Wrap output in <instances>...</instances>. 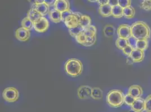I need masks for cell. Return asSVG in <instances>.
Instances as JSON below:
<instances>
[{
    "instance_id": "9a60e30c",
    "label": "cell",
    "mask_w": 151,
    "mask_h": 112,
    "mask_svg": "<svg viewBox=\"0 0 151 112\" xmlns=\"http://www.w3.org/2000/svg\"><path fill=\"white\" fill-rule=\"evenodd\" d=\"M132 110L137 112H143L145 111V99L140 98L135 100V102L131 106Z\"/></svg>"
},
{
    "instance_id": "9c48e42d",
    "label": "cell",
    "mask_w": 151,
    "mask_h": 112,
    "mask_svg": "<svg viewBox=\"0 0 151 112\" xmlns=\"http://www.w3.org/2000/svg\"><path fill=\"white\" fill-rule=\"evenodd\" d=\"M93 87L88 85H82L77 90V96L80 99H88L91 98Z\"/></svg>"
},
{
    "instance_id": "4fadbf2b",
    "label": "cell",
    "mask_w": 151,
    "mask_h": 112,
    "mask_svg": "<svg viewBox=\"0 0 151 112\" xmlns=\"http://www.w3.org/2000/svg\"><path fill=\"white\" fill-rule=\"evenodd\" d=\"M127 94L132 95L134 98L137 99L142 97L143 94V90L142 87H141L140 85H132L129 87Z\"/></svg>"
},
{
    "instance_id": "8fae6325",
    "label": "cell",
    "mask_w": 151,
    "mask_h": 112,
    "mask_svg": "<svg viewBox=\"0 0 151 112\" xmlns=\"http://www.w3.org/2000/svg\"><path fill=\"white\" fill-rule=\"evenodd\" d=\"M16 38L21 42H25L30 38V31L23 27L18 28L15 31Z\"/></svg>"
},
{
    "instance_id": "ffe728a7",
    "label": "cell",
    "mask_w": 151,
    "mask_h": 112,
    "mask_svg": "<svg viewBox=\"0 0 151 112\" xmlns=\"http://www.w3.org/2000/svg\"><path fill=\"white\" fill-rule=\"evenodd\" d=\"M82 33L88 38L96 37V28L94 25H91L88 28L84 29Z\"/></svg>"
},
{
    "instance_id": "5bb4252c",
    "label": "cell",
    "mask_w": 151,
    "mask_h": 112,
    "mask_svg": "<svg viewBox=\"0 0 151 112\" xmlns=\"http://www.w3.org/2000/svg\"><path fill=\"white\" fill-rule=\"evenodd\" d=\"M145 55V51L135 48L133 50L130 57L132 59L134 63H139L144 60Z\"/></svg>"
},
{
    "instance_id": "44dd1931",
    "label": "cell",
    "mask_w": 151,
    "mask_h": 112,
    "mask_svg": "<svg viewBox=\"0 0 151 112\" xmlns=\"http://www.w3.org/2000/svg\"><path fill=\"white\" fill-rule=\"evenodd\" d=\"M135 15V10L132 6L127 7L124 9V17L126 19H132Z\"/></svg>"
},
{
    "instance_id": "6da1fadb",
    "label": "cell",
    "mask_w": 151,
    "mask_h": 112,
    "mask_svg": "<svg viewBox=\"0 0 151 112\" xmlns=\"http://www.w3.org/2000/svg\"><path fill=\"white\" fill-rule=\"evenodd\" d=\"M132 37L137 40L150 39L151 38L150 27L143 21H138L131 25Z\"/></svg>"
},
{
    "instance_id": "d6986e66",
    "label": "cell",
    "mask_w": 151,
    "mask_h": 112,
    "mask_svg": "<svg viewBox=\"0 0 151 112\" xmlns=\"http://www.w3.org/2000/svg\"><path fill=\"white\" fill-rule=\"evenodd\" d=\"M83 29H85L91 25V19L87 15L82 14L80 18V24Z\"/></svg>"
},
{
    "instance_id": "52a82bcc",
    "label": "cell",
    "mask_w": 151,
    "mask_h": 112,
    "mask_svg": "<svg viewBox=\"0 0 151 112\" xmlns=\"http://www.w3.org/2000/svg\"><path fill=\"white\" fill-rule=\"evenodd\" d=\"M118 37L128 39L132 37L131 26L128 24H121L117 30Z\"/></svg>"
},
{
    "instance_id": "836d02e7",
    "label": "cell",
    "mask_w": 151,
    "mask_h": 112,
    "mask_svg": "<svg viewBox=\"0 0 151 112\" xmlns=\"http://www.w3.org/2000/svg\"><path fill=\"white\" fill-rule=\"evenodd\" d=\"M128 43H129V45H130L131 47H132L134 49L136 48V45H137V39H135V38L131 37L129 38L128 39Z\"/></svg>"
},
{
    "instance_id": "4dcf8cb0",
    "label": "cell",
    "mask_w": 151,
    "mask_h": 112,
    "mask_svg": "<svg viewBox=\"0 0 151 112\" xmlns=\"http://www.w3.org/2000/svg\"><path fill=\"white\" fill-rule=\"evenodd\" d=\"M145 111L151 112V94L148 95L145 99Z\"/></svg>"
},
{
    "instance_id": "5b68a950",
    "label": "cell",
    "mask_w": 151,
    "mask_h": 112,
    "mask_svg": "<svg viewBox=\"0 0 151 112\" xmlns=\"http://www.w3.org/2000/svg\"><path fill=\"white\" fill-rule=\"evenodd\" d=\"M82 14L80 13H74L69 15L64 21V24L68 29L77 26L80 24V18Z\"/></svg>"
},
{
    "instance_id": "4316f807",
    "label": "cell",
    "mask_w": 151,
    "mask_h": 112,
    "mask_svg": "<svg viewBox=\"0 0 151 112\" xmlns=\"http://www.w3.org/2000/svg\"><path fill=\"white\" fill-rule=\"evenodd\" d=\"M148 40L147 39H140L138 40L136 45V48L138 50L145 51L148 49Z\"/></svg>"
},
{
    "instance_id": "603a6c76",
    "label": "cell",
    "mask_w": 151,
    "mask_h": 112,
    "mask_svg": "<svg viewBox=\"0 0 151 112\" xmlns=\"http://www.w3.org/2000/svg\"><path fill=\"white\" fill-rule=\"evenodd\" d=\"M115 28L111 24H107L103 29V33L105 37L107 38H112L114 34Z\"/></svg>"
},
{
    "instance_id": "f1b7e54d",
    "label": "cell",
    "mask_w": 151,
    "mask_h": 112,
    "mask_svg": "<svg viewBox=\"0 0 151 112\" xmlns=\"http://www.w3.org/2000/svg\"><path fill=\"white\" fill-rule=\"evenodd\" d=\"M140 7L142 9L145 11H151V0H144L143 1Z\"/></svg>"
},
{
    "instance_id": "484cf974",
    "label": "cell",
    "mask_w": 151,
    "mask_h": 112,
    "mask_svg": "<svg viewBox=\"0 0 151 112\" xmlns=\"http://www.w3.org/2000/svg\"><path fill=\"white\" fill-rule=\"evenodd\" d=\"M116 45L118 49L122 50L127 45H129L128 40L126 39L118 38V39L116 41Z\"/></svg>"
},
{
    "instance_id": "f546056e",
    "label": "cell",
    "mask_w": 151,
    "mask_h": 112,
    "mask_svg": "<svg viewBox=\"0 0 151 112\" xmlns=\"http://www.w3.org/2000/svg\"><path fill=\"white\" fill-rule=\"evenodd\" d=\"M136 99L134 98L132 95H129V94H126L125 95V98H124V101L126 103L127 106H132L134 103L135 102Z\"/></svg>"
},
{
    "instance_id": "ac0fdd59",
    "label": "cell",
    "mask_w": 151,
    "mask_h": 112,
    "mask_svg": "<svg viewBox=\"0 0 151 112\" xmlns=\"http://www.w3.org/2000/svg\"><path fill=\"white\" fill-rule=\"evenodd\" d=\"M112 7L109 4L100 6L99 8V13H100L101 16L103 17H109L111 16H112Z\"/></svg>"
},
{
    "instance_id": "ba28073f",
    "label": "cell",
    "mask_w": 151,
    "mask_h": 112,
    "mask_svg": "<svg viewBox=\"0 0 151 112\" xmlns=\"http://www.w3.org/2000/svg\"><path fill=\"white\" fill-rule=\"evenodd\" d=\"M49 22L46 18H42L40 20L34 23L35 30L38 33H45L49 29Z\"/></svg>"
},
{
    "instance_id": "277c9868",
    "label": "cell",
    "mask_w": 151,
    "mask_h": 112,
    "mask_svg": "<svg viewBox=\"0 0 151 112\" xmlns=\"http://www.w3.org/2000/svg\"><path fill=\"white\" fill-rule=\"evenodd\" d=\"M20 94L18 90L15 87L11 86L6 88L3 93L2 96L7 102L14 103L19 99Z\"/></svg>"
},
{
    "instance_id": "d6a6232c",
    "label": "cell",
    "mask_w": 151,
    "mask_h": 112,
    "mask_svg": "<svg viewBox=\"0 0 151 112\" xmlns=\"http://www.w3.org/2000/svg\"><path fill=\"white\" fill-rule=\"evenodd\" d=\"M134 50V49L132 48V47L129 45L126 47V48H125L124 50H122V53L126 56L130 57Z\"/></svg>"
},
{
    "instance_id": "8d00e7d4",
    "label": "cell",
    "mask_w": 151,
    "mask_h": 112,
    "mask_svg": "<svg viewBox=\"0 0 151 112\" xmlns=\"http://www.w3.org/2000/svg\"><path fill=\"white\" fill-rule=\"evenodd\" d=\"M98 3L100 6H103L108 4L109 0H98Z\"/></svg>"
},
{
    "instance_id": "83f0119b",
    "label": "cell",
    "mask_w": 151,
    "mask_h": 112,
    "mask_svg": "<svg viewBox=\"0 0 151 112\" xmlns=\"http://www.w3.org/2000/svg\"><path fill=\"white\" fill-rule=\"evenodd\" d=\"M83 30H84V29L80 25H78L77 26H76L75 28H73L68 29V31H69L70 35L72 37L75 38L80 34H81Z\"/></svg>"
},
{
    "instance_id": "8992f818",
    "label": "cell",
    "mask_w": 151,
    "mask_h": 112,
    "mask_svg": "<svg viewBox=\"0 0 151 112\" xmlns=\"http://www.w3.org/2000/svg\"><path fill=\"white\" fill-rule=\"evenodd\" d=\"M76 39L78 43L80 44L85 47H91L95 43L96 41V37H86L82 32L76 38Z\"/></svg>"
},
{
    "instance_id": "ab89813d",
    "label": "cell",
    "mask_w": 151,
    "mask_h": 112,
    "mask_svg": "<svg viewBox=\"0 0 151 112\" xmlns=\"http://www.w3.org/2000/svg\"><path fill=\"white\" fill-rule=\"evenodd\" d=\"M129 112H135V111H132V110H130V111H129Z\"/></svg>"
},
{
    "instance_id": "d4e9b609",
    "label": "cell",
    "mask_w": 151,
    "mask_h": 112,
    "mask_svg": "<svg viewBox=\"0 0 151 112\" xmlns=\"http://www.w3.org/2000/svg\"><path fill=\"white\" fill-rule=\"evenodd\" d=\"M103 93L99 87H93L91 93V98L95 100H101L103 98Z\"/></svg>"
},
{
    "instance_id": "1f68e13d",
    "label": "cell",
    "mask_w": 151,
    "mask_h": 112,
    "mask_svg": "<svg viewBox=\"0 0 151 112\" xmlns=\"http://www.w3.org/2000/svg\"><path fill=\"white\" fill-rule=\"evenodd\" d=\"M132 1L130 0H119V5L122 9L131 6Z\"/></svg>"
},
{
    "instance_id": "d590c367",
    "label": "cell",
    "mask_w": 151,
    "mask_h": 112,
    "mask_svg": "<svg viewBox=\"0 0 151 112\" xmlns=\"http://www.w3.org/2000/svg\"><path fill=\"white\" fill-rule=\"evenodd\" d=\"M112 7L119 5V0H109L108 3Z\"/></svg>"
},
{
    "instance_id": "30bf717a",
    "label": "cell",
    "mask_w": 151,
    "mask_h": 112,
    "mask_svg": "<svg viewBox=\"0 0 151 112\" xmlns=\"http://www.w3.org/2000/svg\"><path fill=\"white\" fill-rule=\"evenodd\" d=\"M32 7L36 9L38 12H39L43 16L49 13L50 11V7L46 4L45 0L36 1L35 2H34Z\"/></svg>"
},
{
    "instance_id": "cb8c5ba5",
    "label": "cell",
    "mask_w": 151,
    "mask_h": 112,
    "mask_svg": "<svg viewBox=\"0 0 151 112\" xmlns=\"http://www.w3.org/2000/svg\"><path fill=\"white\" fill-rule=\"evenodd\" d=\"M21 25H22V27L25 28L29 31L34 28V23L27 16L22 20Z\"/></svg>"
},
{
    "instance_id": "2e32d148",
    "label": "cell",
    "mask_w": 151,
    "mask_h": 112,
    "mask_svg": "<svg viewBox=\"0 0 151 112\" xmlns=\"http://www.w3.org/2000/svg\"><path fill=\"white\" fill-rule=\"evenodd\" d=\"M49 18L51 21L55 23H59L62 21V13L55 10L54 8L50 10L49 13Z\"/></svg>"
},
{
    "instance_id": "3957f363",
    "label": "cell",
    "mask_w": 151,
    "mask_h": 112,
    "mask_svg": "<svg viewBox=\"0 0 151 112\" xmlns=\"http://www.w3.org/2000/svg\"><path fill=\"white\" fill-rule=\"evenodd\" d=\"M125 95L120 90H112L107 94V104L112 108H119L122 106L125 101Z\"/></svg>"
},
{
    "instance_id": "f35d334b",
    "label": "cell",
    "mask_w": 151,
    "mask_h": 112,
    "mask_svg": "<svg viewBox=\"0 0 151 112\" xmlns=\"http://www.w3.org/2000/svg\"><path fill=\"white\" fill-rule=\"evenodd\" d=\"M89 2H98V0H95V1H93V0H89Z\"/></svg>"
},
{
    "instance_id": "7a4b0ae2",
    "label": "cell",
    "mask_w": 151,
    "mask_h": 112,
    "mask_svg": "<svg viewBox=\"0 0 151 112\" xmlns=\"http://www.w3.org/2000/svg\"><path fill=\"white\" fill-rule=\"evenodd\" d=\"M64 69L67 75L75 77L81 75L83 71V65L79 60L70 58L65 63Z\"/></svg>"
},
{
    "instance_id": "7c38bea8",
    "label": "cell",
    "mask_w": 151,
    "mask_h": 112,
    "mask_svg": "<svg viewBox=\"0 0 151 112\" xmlns=\"http://www.w3.org/2000/svg\"><path fill=\"white\" fill-rule=\"evenodd\" d=\"M54 6L55 10L60 13L70 10L69 2L67 0H56Z\"/></svg>"
},
{
    "instance_id": "e575fe53",
    "label": "cell",
    "mask_w": 151,
    "mask_h": 112,
    "mask_svg": "<svg viewBox=\"0 0 151 112\" xmlns=\"http://www.w3.org/2000/svg\"><path fill=\"white\" fill-rule=\"evenodd\" d=\"M73 13V11H72L70 10H68V11H64V12L62 13V21H63V23H64V21H65L66 18H67L69 15L72 14V13Z\"/></svg>"
},
{
    "instance_id": "7402d4cb",
    "label": "cell",
    "mask_w": 151,
    "mask_h": 112,
    "mask_svg": "<svg viewBox=\"0 0 151 112\" xmlns=\"http://www.w3.org/2000/svg\"><path fill=\"white\" fill-rule=\"evenodd\" d=\"M112 13L114 18H121L124 16V9L119 5L112 7Z\"/></svg>"
},
{
    "instance_id": "74e56055",
    "label": "cell",
    "mask_w": 151,
    "mask_h": 112,
    "mask_svg": "<svg viewBox=\"0 0 151 112\" xmlns=\"http://www.w3.org/2000/svg\"><path fill=\"white\" fill-rule=\"evenodd\" d=\"M45 2H46V4H47V5H49V6L50 7V6H54V4H55V1H54V0H49V1H48V0H45Z\"/></svg>"
},
{
    "instance_id": "e0dca14e",
    "label": "cell",
    "mask_w": 151,
    "mask_h": 112,
    "mask_svg": "<svg viewBox=\"0 0 151 112\" xmlns=\"http://www.w3.org/2000/svg\"><path fill=\"white\" fill-rule=\"evenodd\" d=\"M27 16L31 19L34 23L37 22L42 18L44 17L42 15H41L40 13L38 12L36 9H35L33 7L28 11Z\"/></svg>"
}]
</instances>
